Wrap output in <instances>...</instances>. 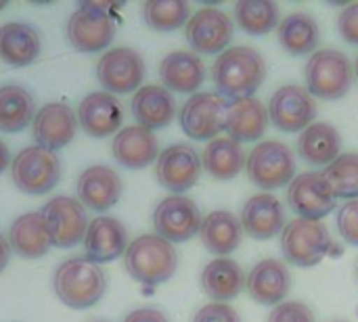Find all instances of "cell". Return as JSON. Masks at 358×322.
I'll use <instances>...</instances> for the list:
<instances>
[{"instance_id":"10","label":"cell","mask_w":358,"mask_h":322,"mask_svg":"<svg viewBox=\"0 0 358 322\" xmlns=\"http://www.w3.org/2000/svg\"><path fill=\"white\" fill-rule=\"evenodd\" d=\"M229 101L218 92H195L180 107L178 122L193 140H214L224 130Z\"/></svg>"},{"instance_id":"20","label":"cell","mask_w":358,"mask_h":322,"mask_svg":"<svg viewBox=\"0 0 358 322\" xmlns=\"http://www.w3.org/2000/svg\"><path fill=\"white\" fill-rule=\"evenodd\" d=\"M122 105L109 92H90L82 98L78 107V122L82 130L92 138H105L120 132L122 126Z\"/></svg>"},{"instance_id":"3","label":"cell","mask_w":358,"mask_h":322,"mask_svg":"<svg viewBox=\"0 0 358 322\" xmlns=\"http://www.w3.org/2000/svg\"><path fill=\"white\" fill-rule=\"evenodd\" d=\"M107 279L99 264L88 258H71L63 262L52 277L57 298L73 310H86L105 295Z\"/></svg>"},{"instance_id":"29","label":"cell","mask_w":358,"mask_h":322,"mask_svg":"<svg viewBox=\"0 0 358 322\" xmlns=\"http://www.w3.org/2000/svg\"><path fill=\"white\" fill-rule=\"evenodd\" d=\"M176 113V101L170 90L159 84L141 86L132 98V115L147 130L166 128Z\"/></svg>"},{"instance_id":"9","label":"cell","mask_w":358,"mask_h":322,"mask_svg":"<svg viewBox=\"0 0 358 322\" xmlns=\"http://www.w3.org/2000/svg\"><path fill=\"white\" fill-rule=\"evenodd\" d=\"M268 119L281 132H302L306 130L319 113L315 96L298 84L279 86L268 98Z\"/></svg>"},{"instance_id":"41","label":"cell","mask_w":358,"mask_h":322,"mask_svg":"<svg viewBox=\"0 0 358 322\" xmlns=\"http://www.w3.org/2000/svg\"><path fill=\"white\" fill-rule=\"evenodd\" d=\"M338 31L348 44L358 46V2L346 4L338 15Z\"/></svg>"},{"instance_id":"42","label":"cell","mask_w":358,"mask_h":322,"mask_svg":"<svg viewBox=\"0 0 358 322\" xmlns=\"http://www.w3.org/2000/svg\"><path fill=\"white\" fill-rule=\"evenodd\" d=\"M124 322H170L168 321V316L164 314V312H159V310H155V308H138V310H134V312H130Z\"/></svg>"},{"instance_id":"34","label":"cell","mask_w":358,"mask_h":322,"mask_svg":"<svg viewBox=\"0 0 358 322\" xmlns=\"http://www.w3.org/2000/svg\"><path fill=\"white\" fill-rule=\"evenodd\" d=\"M36 101L34 94L19 86H0V132H21L34 122Z\"/></svg>"},{"instance_id":"43","label":"cell","mask_w":358,"mask_h":322,"mask_svg":"<svg viewBox=\"0 0 358 322\" xmlns=\"http://www.w3.org/2000/svg\"><path fill=\"white\" fill-rule=\"evenodd\" d=\"M8 256H10V247H8V241L0 235V272L6 268L8 264Z\"/></svg>"},{"instance_id":"48","label":"cell","mask_w":358,"mask_h":322,"mask_svg":"<svg viewBox=\"0 0 358 322\" xmlns=\"http://www.w3.org/2000/svg\"><path fill=\"white\" fill-rule=\"evenodd\" d=\"M357 281H358V264H357Z\"/></svg>"},{"instance_id":"36","label":"cell","mask_w":358,"mask_h":322,"mask_svg":"<svg viewBox=\"0 0 358 322\" xmlns=\"http://www.w3.org/2000/svg\"><path fill=\"white\" fill-rule=\"evenodd\" d=\"M325 180L329 182L336 199H358V153L348 151L340 153L325 170Z\"/></svg>"},{"instance_id":"2","label":"cell","mask_w":358,"mask_h":322,"mask_svg":"<svg viewBox=\"0 0 358 322\" xmlns=\"http://www.w3.org/2000/svg\"><path fill=\"white\" fill-rule=\"evenodd\" d=\"M124 268L136 283L155 287L174 277L178 268V251L157 235H141L128 243L124 251Z\"/></svg>"},{"instance_id":"21","label":"cell","mask_w":358,"mask_h":322,"mask_svg":"<svg viewBox=\"0 0 358 322\" xmlns=\"http://www.w3.org/2000/svg\"><path fill=\"white\" fill-rule=\"evenodd\" d=\"M78 201L94 212L111 210L122 197V178L115 170L107 166H90L86 168L76 184Z\"/></svg>"},{"instance_id":"47","label":"cell","mask_w":358,"mask_h":322,"mask_svg":"<svg viewBox=\"0 0 358 322\" xmlns=\"http://www.w3.org/2000/svg\"><path fill=\"white\" fill-rule=\"evenodd\" d=\"M329 322H348V321H329Z\"/></svg>"},{"instance_id":"33","label":"cell","mask_w":358,"mask_h":322,"mask_svg":"<svg viewBox=\"0 0 358 322\" xmlns=\"http://www.w3.org/2000/svg\"><path fill=\"white\" fill-rule=\"evenodd\" d=\"M245 157L248 155L237 140L218 136L206 145L201 153V168L216 180H231L245 168Z\"/></svg>"},{"instance_id":"39","label":"cell","mask_w":358,"mask_h":322,"mask_svg":"<svg viewBox=\"0 0 358 322\" xmlns=\"http://www.w3.org/2000/svg\"><path fill=\"white\" fill-rule=\"evenodd\" d=\"M336 224H338V233L340 237L358 247V199L344 201L338 207V216H336Z\"/></svg>"},{"instance_id":"28","label":"cell","mask_w":358,"mask_h":322,"mask_svg":"<svg viewBox=\"0 0 358 322\" xmlns=\"http://www.w3.org/2000/svg\"><path fill=\"white\" fill-rule=\"evenodd\" d=\"M199 239L203 247L216 258H229V254H233L241 245L243 228L233 212L214 210L201 220Z\"/></svg>"},{"instance_id":"25","label":"cell","mask_w":358,"mask_h":322,"mask_svg":"<svg viewBox=\"0 0 358 322\" xmlns=\"http://www.w3.org/2000/svg\"><path fill=\"white\" fill-rule=\"evenodd\" d=\"M298 155L313 168H327L342 153V134L329 122H313L300 132Z\"/></svg>"},{"instance_id":"16","label":"cell","mask_w":358,"mask_h":322,"mask_svg":"<svg viewBox=\"0 0 358 322\" xmlns=\"http://www.w3.org/2000/svg\"><path fill=\"white\" fill-rule=\"evenodd\" d=\"M96 78L109 94L132 92L145 78V61L134 48H111L96 63Z\"/></svg>"},{"instance_id":"5","label":"cell","mask_w":358,"mask_h":322,"mask_svg":"<svg viewBox=\"0 0 358 322\" xmlns=\"http://www.w3.org/2000/svg\"><path fill=\"white\" fill-rule=\"evenodd\" d=\"M306 90L315 98L340 101L344 98L355 82V69L350 59L338 48L315 50L304 65Z\"/></svg>"},{"instance_id":"7","label":"cell","mask_w":358,"mask_h":322,"mask_svg":"<svg viewBox=\"0 0 358 322\" xmlns=\"http://www.w3.org/2000/svg\"><path fill=\"white\" fill-rule=\"evenodd\" d=\"M10 176L19 191L27 195H44L57 186L61 178V161L55 151L31 145L17 153L10 163Z\"/></svg>"},{"instance_id":"26","label":"cell","mask_w":358,"mask_h":322,"mask_svg":"<svg viewBox=\"0 0 358 322\" xmlns=\"http://www.w3.org/2000/svg\"><path fill=\"white\" fill-rule=\"evenodd\" d=\"M268 122L271 119H268V111L264 103H260L254 96L239 98V101L229 103L224 132L229 134V138L237 140L239 145L254 142L260 136H264Z\"/></svg>"},{"instance_id":"35","label":"cell","mask_w":358,"mask_h":322,"mask_svg":"<svg viewBox=\"0 0 358 322\" xmlns=\"http://www.w3.org/2000/svg\"><path fill=\"white\" fill-rule=\"evenodd\" d=\"M233 15L237 25L250 36L271 34L281 21L279 4L271 0H241L235 4Z\"/></svg>"},{"instance_id":"11","label":"cell","mask_w":358,"mask_h":322,"mask_svg":"<svg viewBox=\"0 0 358 322\" xmlns=\"http://www.w3.org/2000/svg\"><path fill=\"white\" fill-rule=\"evenodd\" d=\"M289 210L296 218L321 220L338 207V199L323 172H302L287 184L285 193Z\"/></svg>"},{"instance_id":"31","label":"cell","mask_w":358,"mask_h":322,"mask_svg":"<svg viewBox=\"0 0 358 322\" xmlns=\"http://www.w3.org/2000/svg\"><path fill=\"white\" fill-rule=\"evenodd\" d=\"M277 40L289 54H313L321 40V27L310 13L296 10L285 15L277 25Z\"/></svg>"},{"instance_id":"24","label":"cell","mask_w":358,"mask_h":322,"mask_svg":"<svg viewBox=\"0 0 358 322\" xmlns=\"http://www.w3.org/2000/svg\"><path fill=\"white\" fill-rule=\"evenodd\" d=\"M159 78L170 92H197L206 82V65L199 54L189 50L168 52L159 63Z\"/></svg>"},{"instance_id":"8","label":"cell","mask_w":358,"mask_h":322,"mask_svg":"<svg viewBox=\"0 0 358 322\" xmlns=\"http://www.w3.org/2000/svg\"><path fill=\"white\" fill-rule=\"evenodd\" d=\"M115 23L107 4L82 2L67 21V38L80 52H99L111 44Z\"/></svg>"},{"instance_id":"13","label":"cell","mask_w":358,"mask_h":322,"mask_svg":"<svg viewBox=\"0 0 358 322\" xmlns=\"http://www.w3.org/2000/svg\"><path fill=\"white\" fill-rule=\"evenodd\" d=\"M40 216L46 224L50 245L65 249L84 241L88 218H86V207L78 199L65 195L52 197L48 203H44Z\"/></svg>"},{"instance_id":"12","label":"cell","mask_w":358,"mask_h":322,"mask_svg":"<svg viewBox=\"0 0 358 322\" xmlns=\"http://www.w3.org/2000/svg\"><path fill=\"white\" fill-rule=\"evenodd\" d=\"M233 31L235 21L218 6H203L195 10L185 25L187 42L195 54H220L233 40Z\"/></svg>"},{"instance_id":"17","label":"cell","mask_w":358,"mask_h":322,"mask_svg":"<svg viewBox=\"0 0 358 322\" xmlns=\"http://www.w3.org/2000/svg\"><path fill=\"white\" fill-rule=\"evenodd\" d=\"M289 289H292L289 266L277 258H264L256 262L245 275V291L260 306L275 308L277 304L285 302Z\"/></svg>"},{"instance_id":"19","label":"cell","mask_w":358,"mask_h":322,"mask_svg":"<svg viewBox=\"0 0 358 322\" xmlns=\"http://www.w3.org/2000/svg\"><path fill=\"white\" fill-rule=\"evenodd\" d=\"M78 128V117L71 107L65 103H48L44 105L31 122V134L36 142L48 151H57L67 147Z\"/></svg>"},{"instance_id":"45","label":"cell","mask_w":358,"mask_h":322,"mask_svg":"<svg viewBox=\"0 0 358 322\" xmlns=\"http://www.w3.org/2000/svg\"><path fill=\"white\" fill-rule=\"evenodd\" d=\"M352 69H355V75H357V80H358V54H357V59H355V65H352Z\"/></svg>"},{"instance_id":"37","label":"cell","mask_w":358,"mask_h":322,"mask_svg":"<svg viewBox=\"0 0 358 322\" xmlns=\"http://www.w3.org/2000/svg\"><path fill=\"white\" fill-rule=\"evenodd\" d=\"M143 17L151 29L157 31H172L187 25L191 17L189 2L182 0H151L143 6Z\"/></svg>"},{"instance_id":"46","label":"cell","mask_w":358,"mask_h":322,"mask_svg":"<svg viewBox=\"0 0 358 322\" xmlns=\"http://www.w3.org/2000/svg\"><path fill=\"white\" fill-rule=\"evenodd\" d=\"M6 6V2H0V8H4Z\"/></svg>"},{"instance_id":"1","label":"cell","mask_w":358,"mask_h":322,"mask_svg":"<svg viewBox=\"0 0 358 322\" xmlns=\"http://www.w3.org/2000/svg\"><path fill=\"white\" fill-rule=\"evenodd\" d=\"M216 92L231 101L250 98L266 80V61L252 46H231L212 65Z\"/></svg>"},{"instance_id":"38","label":"cell","mask_w":358,"mask_h":322,"mask_svg":"<svg viewBox=\"0 0 358 322\" xmlns=\"http://www.w3.org/2000/svg\"><path fill=\"white\" fill-rule=\"evenodd\" d=\"M266 322H317V316L308 304L285 300L277 304L275 308H271Z\"/></svg>"},{"instance_id":"23","label":"cell","mask_w":358,"mask_h":322,"mask_svg":"<svg viewBox=\"0 0 358 322\" xmlns=\"http://www.w3.org/2000/svg\"><path fill=\"white\" fill-rule=\"evenodd\" d=\"M111 151L120 166L128 170H143L157 159L159 142L151 130L143 126H126L113 136Z\"/></svg>"},{"instance_id":"18","label":"cell","mask_w":358,"mask_h":322,"mask_svg":"<svg viewBox=\"0 0 358 322\" xmlns=\"http://www.w3.org/2000/svg\"><path fill=\"white\" fill-rule=\"evenodd\" d=\"M239 222L243 233L256 241L275 239L285 226L283 203L273 193H256L241 205Z\"/></svg>"},{"instance_id":"14","label":"cell","mask_w":358,"mask_h":322,"mask_svg":"<svg viewBox=\"0 0 358 322\" xmlns=\"http://www.w3.org/2000/svg\"><path fill=\"white\" fill-rule=\"evenodd\" d=\"M201 212L197 203L185 195H170L162 199L153 212L155 235L166 239L168 243H185L199 235Z\"/></svg>"},{"instance_id":"27","label":"cell","mask_w":358,"mask_h":322,"mask_svg":"<svg viewBox=\"0 0 358 322\" xmlns=\"http://www.w3.org/2000/svg\"><path fill=\"white\" fill-rule=\"evenodd\" d=\"M203 293L218 304L235 300L245 289V272L233 258H214L201 270Z\"/></svg>"},{"instance_id":"44","label":"cell","mask_w":358,"mask_h":322,"mask_svg":"<svg viewBox=\"0 0 358 322\" xmlns=\"http://www.w3.org/2000/svg\"><path fill=\"white\" fill-rule=\"evenodd\" d=\"M8 161H10V153H8V147L0 140V174L6 170V166H8Z\"/></svg>"},{"instance_id":"22","label":"cell","mask_w":358,"mask_h":322,"mask_svg":"<svg viewBox=\"0 0 358 322\" xmlns=\"http://www.w3.org/2000/svg\"><path fill=\"white\" fill-rule=\"evenodd\" d=\"M126 247H128V233L117 218L99 216L88 222L84 235V249L88 260L101 266L105 262H113L115 258L124 256Z\"/></svg>"},{"instance_id":"40","label":"cell","mask_w":358,"mask_h":322,"mask_svg":"<svg viewBox=\"0 0 358 322\" xmlns=\"http://www.w3.org/2000/svg\"><path fill=\"white\" fill-rule=\"evenodd\" d=\"M191 322H241V316H239V312L231 304L212 302V304L201 306L195 312V316H193Z\"/></svg>"},{"instance_id":"32","label":"cell","mask_w":358,"mask_h":322,"mask_svg":"<svg viewBox=\"0 0 358 322\" xmlns=\"http://www.w3.org/2000/svg\"><path fill=\"white\" fill-rule=\"evenodd\" d=\"M8 247L25 260H38L50 249V237L40 212L19 216L8 230Z\"/></svg>"},{"instance_id":"4","label":"cell","mask_w":358,"mask_h":322,"mask_svg":"<svg viewBox=\"0 0 358 322\" xmlns=\"http://www.w3.org/2000/svg\"><path fill=\"white\" fill-rule=\"evenodd\" d=\"M279 237L285 262L298 268L317 266L327 256H331V251H338L334 237L323 220H287Z\"/></svg>"},{"instance_id":"49","label":"cell","mask_w":358,"mask_h":322,"mask_svg":"<svg viewBox=\"0 0 358 322\" xmlns=\"http://www.w3.org/2000/svg\"><path fill=\"white\" fill-rule=\"evenodd\" d=\"M99 322H101V321H99Z\"/></svg>"},{"instance_id":"6","label":"cell","mask_w":358,"mask_h":322,"mask_svg":"<svg viewBox=\"0 0 358 322\" xmlns=\"http://www.w3.org/2000/svg\"><path fill=\"white\" fill-rule=\"evenodd\" d=\"M245 172L250 182L264 193L287 189L296 178V153L283 140H260L245 157Z\"/></svg>"},{"instance_id":"30","label":"cell","mask_w":358,"mask_h":322,"mask_svg":"<svg viewBox=\"0 0 358 322\" xmlns=\"http://www.w3.org/2000/svg\"><path fill=\"white\" fill-rule=\"evenodd\" d=\"M42 48L40 34L25 21H8L0 25V59L8 65L23 67L38 59Z\"/></svg>"},{"instance_id":"15","label":"cell","mask_w":358,"mask_h":322,"mask_svg":"<svg viewBox=\"0 0 358 322\" xmlns=\"http://www.w3.org/2000/svg\"><path fill=\"white\" fill-rule=\"evenodd\" d=\"M155 176L157 182L174 195L193 189L201 176V157L197 149L187 142L170 145L157 155Z\"/></svg>"}]
</instances>
